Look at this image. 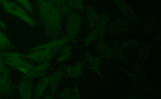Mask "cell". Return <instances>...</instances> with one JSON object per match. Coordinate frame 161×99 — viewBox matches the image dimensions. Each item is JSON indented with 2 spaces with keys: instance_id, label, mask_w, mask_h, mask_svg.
Here are the masks:
<instances>
[{
  "instance_id": "obj_22",
  "label": "cell",
  "mask_w": 161,
  "mask_h": 99,
  "mask_svg": "<svg viewBox=\"0 0 161 99\" xmlns=\"http://www.w3.org/2000/svg\"><path fill=\"white\" fill-rule=\"evenodd\" d=\"M67 5L70 9H75L79 12L83 13L86 8L84 5V0H65Z\"/></svg>"
},
{
  "instance_id": "obj_26",
  "label": "cell",
  "mask_w": 161,
  "mask_h": 99,
  "mask_svg": "<svg viewBox=\"0 0 161 99\" xmlns=\"http://www.w3.org/2000/svg\"><path fill=\"white\" fill-rule=\"evenodd\" d=\"M151 50V46L150 45H147L140 48L138 50L137 53L140 57L144 58H147L149 55Z\"/></svg>"
},
{
  "instance_id": "obj_12",
  "label": "cell",
  "mask_w": 161,
  "mask_h": 99,
  "mask_svg": "<svg viewBox=\"0 0 161 99\" xmlns=\"http://www.w3.org/2000/svg\"><path fill=\"white\" fill-rule=\"evenodd\" d=\"M95 43L97 47V52L99 54L100 57L112 61L113 57L114 56V52L113 47H110L104 41L98 40L97 38L94 40Z\"/></svg>"
},
{
  "instance_id": "obj_9",
  "label": "cell",
  "mask_w": 161,
  "mask_h": 99,
  "mask_svg": "<svg viewBox=\"0 0 161 99\" xmlns=\"http://www.w3.org/2000/svg\"><path fill=\"white\" fill-rule=\"evenodd\" d=\"M87 60L86 58L85 59L82 58L81 61L78 60L75 67L67 65L64 68V74L70 79H76L81 77L84 72V67Z\"/></svg>"
},
{
  "instance_id": "obj_10",
  "label": "cell",
  "mask_w": 161,
  "mask_h": 99,
  "mask_svg": "<svg viewBox=\"0 0 161 99\" xmlns=\"http://www.w3.org/2000/svg\"><path fill=\"white\" fill-rule=\"evenodd\" d=\"M17 90L21 99H31L33 97L32 82L30 79L22 77L17 86Z\"/></svg>"
},
{
  "instance_id": "obj_17",
  "label": "cell",
  "mask_w": 161,
  "mask_h": 99,
  "mask_svg": "<svg viewBox=\"0 0 161 99\" xmlns=\"http://www.w3.org/2000/svg\"><path fill=\"white\" fill-rule=\"evenodd\" d=\"M85 52L87 60L89 61L90 63V66L88 67V70H93L95 73L100 77V79L105 82L104 79L99 69L100 64L103 59L101 58L99 55L97 57L91 56L86 50H85Z\"/></svg>"
},
{
  "instance_id": "obj_4",
  "label": "cell",
  "mask_w": 161,
  "mask_h": 99,
  "mask_svg": "<svg viewBox=\"0 0 161 99\" xmlns=\"http://www.w3.org/2000/svg\"><path fill=\"white\" fill-rule=\"evenodd\" d=\"M65 22L66 36L75 43L82 28V18L74 10L70 9L67 14Z\"/></svg>"
},
{
  "instance_id": "obj_21",
  "label": "cell",
  "mask_w": 161,
  "mask_h": 99,
  "mask_svg": "<svg viewBox=\"0 0 161 99\" xmlns=\"http://www.w3.org/2000/svg\"><path fill=\"white\" fill-rule=\"evenodd\" d=\"M16 47L7 36L0 30V50H14Z\"/></svg>"
},
{
  "instance_id": "obj_3",
  "label": "cell",
  "mask_w": 161,
  "mask_h": 99,
  "mask_svg": "<svg viewBox=\"0 0 161 99\" xmlns=\"http://www.w3.org/2000/svg\"><path fill=\"white\" fill-rule=\"evenodd\" d=\"M25 55L24 53L19 52H0V60L7 66L26 75L36 65L27 60Z\"/></svg>"
},
{
  "instance_id": "obj_8",
  "label": "cell",
  "mask_w": 161,
  "mask_h": 99,
  "mask_svg": "<svg viewBox=\"0 0 161 99\" xmlns=\"http://www.w3.org/2000/svg\"><path fill=\"white\" fill-rule=\"evenodd\" d=\"M87 12H85L86 15V20L88 23V27L87 34H88L95 29L101 21V14L98 13L95 6L91 2L87 6Z\"/></svg>"
},
{
  "instance_id": "obj_25",
  "label": "cell",
  "mask_w": 161,
  "mask_h": 99,
  "mask_svg": "<svg viewBox=\"0 0 161 99\" xmlns=\"http://www.w3.org/2000/svg\"><path fill=\"white\" fill-rule=\"evenodd\" d=\"M121 45L120 48L127 49H131L141 46V44L136 40H125L121 42Z\"/></svg>"
},
{
  "instance_id": "obj_28",
  "label": "cell",
  "mask_w": 161,
  "mask_h": 99,
  "mask_svg": "<svg viewBox=\"0 0 161 99\" xmlns=\"http://www.w3.org/2000/svg\"><path fill=\"white\" fill-rule=\"evenodd\" d=\"M0 28L3 30H6L7 29V26L4 23L3 21L0 20Z\"/></svg>"
},
{
  "instance_id": "obj_18",
  "label": "cell",
  "mask_w": 161,
  "mask_h": 99,
  "mask_svg": "<svg viewBox=\"0 0 161 99\" xmlns=\"http://www.w3.org/2000/svg\"><path fill=\"white\" fill-rule=\"evenodd\" d=\"M58 98L64 99H80L78 82L76 84L75 87L73 86L69 88H66L59 93L58 95Z\"/></svg>"
},
{
  "instance_id": "obj_29",
  "label": "cell",
  "mask_w": 161,
  "mask_h": 99,
  "mask_svg": "<svg viewBox=\"0 0 161 99\" xmlns=\"http://www.w3.org/2000/svg\"><path fill=\"white\" fill-rule=\"evenodd\" d=\"M44 98V99H53L50 93H48L46 95H45Z\"/></svg>"
},
{
  "instance_id": "obj_15",
  "label": "cell",
  "mask_w": 161,
  "mask_h": 99,
  "mask_svg": "<svg viewBox=\"0 0 161 99\" xmlns=\"http://www.w3.org/2000/svg\"><path fill=\"white\" fill-rule=\"evenodd\" d=\"M143 66V62H142V64L136 67L133 73L127 72V74L130 77L132 82V90L135 88L140 87L143 84L144 77L142 73Z\"/></svg>"
},
{
  "instance_id": "obj_13",
  "label": "cell",
  "mask_w": 161,
  "mask_h": 99,
  "mask_svg": "<svg viewBox=\"0 0 161 99\" xmlns=\"http://www.w3.org/2000/svg\"><path fill=\"white\" fill-rule=\"evenodd\" d=\"M50 66L49 62H45L39 64L32 69L27 74L25 75L23 78L32 79L43 78L47 76V69Z\"/></svg>"
},
{
  "instance_id": "obj_19",
  "label": "cell",
  "mask_w": 161,
  "mask_h": 99,
  "mask_svg": "<svg viewBox=\"0 0 161 99\" xmlns=\"http://www.w3.org/2000/svg\"><path fill=\"white\" fill-rule=\"evenodd\" d=\"M49 76H45L40 80L34 88L33 97L34 99H41L42 97L46 90L49 86Z\"/></svg>"
},
{
  "instance_id": "obj_2",
  "label": "cell",
  "mask_w": 161,
  "mask_h": 99,
  "mask_svg": "<svg viewBox=\"0 0 161 99\" xmlns=\"http://www.w3.org/2000/svg\"><path fill=\"white\" fill-rule=\"evenodd\" d=\"M70 42L67 37L53 39L48 42L31 48L25 54V58L33 64L49 62L58 53L62 47Z\"/></svg>"
},
{
  "instance_id": "obj_20",
  "label": "cell",
  "mask_w": 161,
  "mask_h": 99,
  "mask_svg": "<svg viewBox=\"0 0 161 99\" xmlns=\"http://www.w3.org/2000/svg\"><path fill=\"white\" fill-rule=\"evenodd\" d=\"M69 42L65 44L59 52L58 56L56 60L58 64H64L72 56L73 46Z\"/></svg>"
},
{
  "instance_id": "obj_6",
  "label": "cell",
  "mask_w": 161,
  "mask_h": 99,
  "mask_svg": "<svg viewBox=\"0 0 161 99\" xmlns=\"http://www.w3.org/2000/svg\"><path fill=\"white\" fill-rule=\"evenodd\" d=\"M101 14L102 17L98 25L88 34L89 35L87 37L77 40L75 42V43L78 42H84V46L85 47H87L93 41H94L95 39L99 37H101V40L104 41L106 36V28L108 23L111 20V18L108 14L103 12H101Z\"/></svg>"
},
{
  "instance_id": "obj_7",
  "label": "cell",
  "mask_w": 161,
  "mask_h": 99,
  "mask_svg": "<svg viewBox=\"0 0 161 99\" xmlns=\"http://www.w3.org/2000/svg\"><path fill=\"white\" fill-rule=\"evenodd\" d=\"M14 96L10 69L0 60V98L4 96Z\"/></svg>"
},
{
  "instance_id": "obj_14",
  "label": "cell",
  "mask_w": 161,
  "mask_h": 99,
  "mask_svg": "<svg viewBox=\"0 0 161 99\" xmlns=\"http://www.w3.org/2000/svg\"><path fill=\"white\" fill-rule=\"evenodd\" d=\"M117 7L121 12L123 15L131 22H136L138 20L132 9L124 0H112Z\"/></svg>"
},
{
  "instance_id": "obj_5",
  "label": "cell",
  "mask_w": 161,
  "mask_h": 99,
  "mask_svg": "<svg viewBox=\"0 0 161 99\" xmlns=\"http://www.w3.org/2000/svg\"><path fill=\"white\" fill-rule=\"evenodd\" d=\"M0 4L6 12L20 19L32 28H36L37 24L26 11L24 8L16 3L8 0H0Z\"/></svg>"
},
{
  "instance_id": "obj_24",
  "label": "cell",
  "mask_w": 161,
  "mask_h": 99,
  "mask_svg": "<svg viewBox=\"0 0 161 99\" xmlns=\"http://www.w3.org/2000/svg\"><path fill=\"white\" fill-rule=\"evenodd\" d=\"M18 3L21 5L23 8L25 9L28 12L31 14L35 15L36 12L33 5L30 0H15Z\"/></svg>"
},
{
  "instance_id": "obj_23",
  "label": "cell",
  "mask_w": 161,
  "mask_h": 99,
  "mask_svg": "<svg viewBox=\"0 0 161 99\" xmlns=\"http://www.w3.org/2000/svg\"><path fill=\"white\" fill-rule=\"evenodd\" d=\"M112 47L114 49V54H115L117 58L125 63H127L128 58H129V52L125 49L120 48L115 42L113 43Z\"/></svg>"
},
{
  "instance_id": "obj_11",
  "label": "cell",
  "mask_w": 161,
  "mask_h": 99,
  "mask_svg": "<svg viewBox=\"0 0 161 99\" xmlns=\"http://www.w3.org/2000/svg\"><path fill=\"white\" fill-rule=\"evenodd\" d=\"M64 64H61L59 69L49 76V86L50 88V94L53 98L55 97L57 94L60 81L64 75Z\"/></svg>"
},
{
  "instance_id": "obj_27",
  "label": "cell",
  "mask_w": 161,
  "mask_h": 99,
  "mask_svg": "<svg viewBox=\"0 0 161 99\" xmlns=\"http://www.w3.org/2000/svg\"><path fill=\"white\" fill-rule=\"evenodd\" d=\"M155 24H156V18L154 17H153L149 19L145 25L143 29V31L146 32L149 31L150 30H152L153 28L154 27Z\"/></svg>"
},
{
  "instance_id": "obj_1",
  "label": "cell",
  "mask_w": 161,
  "mask_h": 99,
  "mask_svg": "<svg viewBox=\"0 0 161 99\" xmlns=\"http://www.w3.org/2000/svg\"><path fill=\"white\" fill-rule=\"evenodd\" d=\"M36 5L45 34L48 38H61L64 25L70 9L65 0H36Z\"/></svg>"
},
{
  "instance_id": "obj_16",
  "label": "cell",
  "mask_w": 161,
  "mask_h": 99,
  "mask_svg": "<svg viewBox=\"0 0 161 99\" xmlns=\"http://www.w3.org/2000/svg\"><path fill=\"white\" fill-rule=\"evenodd\" d=\"M109 34L115 33L116 32H126L130 29V27L126 23L122 17H119L113 21L109 25Z\"/></svg>"
}]
</instances>
